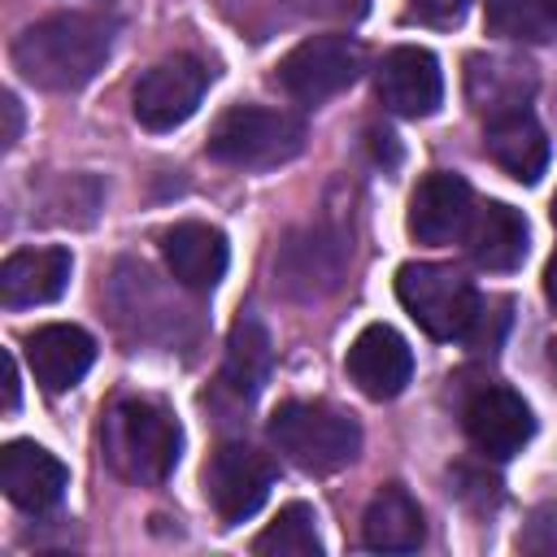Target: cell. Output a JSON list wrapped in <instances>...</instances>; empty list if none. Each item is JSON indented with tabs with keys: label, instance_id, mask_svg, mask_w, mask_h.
Listing matches in <instances>:
<instances>
[{
	"label": "cell",
	"instance_id": "26",
	"mask_svg": "<svg viewBox=\"0 0 557 557\" xmlns=\"http://www.w3.org/2000/svg\"><path fill=\"white\" fill-rule=\"evenodd\" d=\"M0 109H4V135H0V139H4V148H13V144H17V131H22L17 96H4V104H0Z\"/></svg>",
	"mask_w": 557,
	"mask_h": 557
},
{
	"label": "cell",
	"instance_id": "5",
	"mask_svg": "<svg viewBox=\"0 0 557 557\" xmlns=\"http://www.w3.org/2000/svg\"><path fill=\"white\" fill-rule=\"evenodd\" d=\"M396 300L431 339H466L479 313L474 283L435 261H409L396 270Z\"/></svg>",
	"mask_w": 557,
	"mask_h": 557
},
{
	"label": "cell",
	"instance_id": "28",
	"mask_svg": "<svg viewBox=\"0 0 557 557\" xmlns=\"http://www.w3.org/2000/svg\"><path fill=\"white\" fill-rule=\"evenodd\" d=\"M544 296L557 305V252L548 257V265H544Z\"/></svg>",
	"mask_w": 557,
	"mask_h": 557
},
{
	"label": "cell",
	"instance_id": "21",
	"mask_svg": "<svg viewBox=\"0 0 557 557\" xmlns=\"http://www.w3.org/2000/svg\"><path fill=\"white\" fill-rule=\"evenodd\" d=\"M270 366H274V344H270V331L257 322V318H239L231 326V339H226V366H222V383L239 396H257L270 379Z\"/></svg>",
	"mask_w": 557,
	"mask_h": 557
},
{
	"label": "cell",
	"instance_id": "1",
	"mask_svg": "<svg viewBox=\"0 0 557 557\" xmlns=\"http://www.w3.org/2000/svg\"><path fill=\"white\" fill-rule=\"evenodd\" d=\"M113 30L117 22L104 13H52L30 22L13 39L9 57L26 83L44 91H78L104 70L113 52Z\"/></svg>",
	"mask_w": 557,
	"mask_h": 557
},
{
	"label": "cell",
	"instance_id": "13",
	"mask_svg": "<svg viewBox=\"0 0 557 557\" xmlns=\"http://www.w3.org/2000/svg\"><path fill=\"white\" fill-rule=\"evenodd\" d=\"M0 487L17 509L44 513L65 496L70 470L48 448H39L30 440H9L0 448Z\"/></svg>",
	"mask_w": 557,
	"mask_h": 557
},
{
	"label": "cell",
	"instance_id": "8",
	"mask_svg": "<svg viewBox=\"0 0 557 557\" xmlns=\"http://www.w3.org/2000/svg\"><path fill=\"white\" fill-rule=\"evenodd\" d=\"M270 487H274V466L265 453H257L252 444L213 448V457L205 466V496L226 527L252 518L265 505Z\"/></svg>",
	"mask_w": 557,
	"mask_h": 557
},
{
	"label": "cell",
	"instance_id": "3",
	"mask_svg": "<svg viewBox=\"0 0 557 557\" xmlns=\"http://www.w3.org/2000/svg\"><path fill=\"white\" fill-rule=\"evenodd\" d=\"M274 448L305 474H335L361 453V426L352 413L326 400H287L270 413Z\"/></svg>",
	"mask_w": 557,
	"mask_h": 557
},
{
	"label": "cell",
	"instance_id": "15",
	"mask_svg": "<svg viewBox=\"0 0 557 557\" xmlns=\"http://www.w3.org/2000/svg\"><path fill=\"white\" fill-rule=\"evenodd\" d=\"M26 357H30L35 383L44 392H65L91 370L96 339L74 322H48V326H35L26 335Z\"/></svg>",
	"mask_w": 557,
	"mask_h": 557
},
{
	"label": "cell",
	"instance_id": "20",
	"mask_svg": "<svg viewBox=\"0 0 557 557\" xmlns=\"http://www.w3.org/2000/svg\"><path fill=\"white\" fill-rule=\"evenodd\" d=\"M470 257L479 270H492V274L518 270L527 257V218L505 200L483 205L470 222Z\"/></svg>",
	"mask_w": 557,
	"mask_h": 557
},
{
	"label": "cell",
	"instance_id": "31",
	"mask_svg": "<svg viewBox=\"0 0 557 557\" xmlns=\"http://www.w3.org/2000/svg\"><path fill=\"white\" fill-rule=\"evenodd\" d=\"M553 4H557V0H553Z\"/></svg>",
	"mask_w": 557,
	"mask_h": 557
},
{
	"label": "cell",
	"instance_id": "10",
	"mask_svg": "<svg viewBox=\"0 0 557 557\" xmlns=\"http://www.w3.org/2000/svg\"><path fill=\"white\" fill-rule=\"evenodd\" d=\"M470 222H474V191L466 178L435 170L413 187L405 226L418 244H453L470 231Z\"/></svg>",
	"mask_w": 557,
	"mask_h": 557
},
{
	"label": "cell",
	"instance_id": "24",
	"mask_svg": "<svg viewBox=\"0 0 557 557\" xmlns=\"http://www.w3.org/2000/svg\"><path fill=\"white\" fill-rule=\"evenodd\" d=\"M339 270H344V244L339 239H326L322 231L309 235V239H292L287 252H283V283L296 287V283H313V274L335 287L339 283Z\"/></svg>",
	"mask_w": 557,
	"mask_h": 557
},
{
	"label": "cell",
	"instance_id": "29",
	"mask_svg": "<svg viewBox=\"0 0 557 557\" xmlns=\"http://www.w3.org/2000/svg\"><path fill=\"white\" fill-rule=\"evenodd\" d=\"M553 370H557V339H553Z\"/></svg>",
	"mask_w": 557,
	"mask_h": 557
},
{
	"label": "cell",
	"instance_id": "7",
	"mask_svg": "<svg viewBox=\"0 0 557 557\" xmlns=\"http://www.w3.org/2000/svg\"><path fill=\"white\" fill-rule=\"evenodd\" d=\"M209 91V65L196 57H165L135 83V122L144 131H174L183 126Z\"/></svg>",
	"mask_w": 557,
	"mask_h": 557
},
{
	"label": "cell",
	"instance_id": "2",
	"mask_svg": "<svg viewBox=\"0 0 557 557\" xmlns=\"http://www.w3.org/2000/svg\"><path fill=\"white\" fill-rule=\"evenodd\" d=\"M100 444H104L109 466L122 479H131L139 487H157L170 479V470L183 453V431H178V418L161 400L122 396L104 413Z\"/></svg>",
	"mask_w": 557,
	"mask_h": 557
},
{
	"label": "cell",
	"instance_id": "11",
	"mask_svg": "<svg viewBox=\"0 0 557 557\" xmlns=\"http://www.w3.org/2000/svg\"><path fill=\"white\" fill-rule=\"evenodd\" d=\"M461 426H466L470 444L496 461L522 453V444L535 435V418H531L527 400L509 387H479L461 409Z\"/></svg>",
	"mask_w": 557,
	"mask_h": 557
},
{
	"label": "cell",
	"instance_id": "12",
	"mask_svg": "<svg viewBox=\"0 0 557 557\" xmlns=\"http://www.w3.org/2000/svg\"><path fill=\"white\" fill-rule=\"evenodd\" d=\"M374 91H379L383 109H392L400 117H431L444 100L440 61L426 48H392L379 61Z\"/></svg>",
	"mask_w": 557,
	"mask_h": 557
},
{
	"label": "cell",
	"instance_id": "19",
	"mask_svg": "<svg viewBox=\"0 0 557 557\" xmlns=\"http://www.w3.org/2000/svg\"><path fill=\"white\" fill-rule=\"evenodd\" d=\"M426 540L418 500L400 483H383L361 513V544L370 553H413Z\"/></svg>",
	"mask_w": 557,
	"mask_h": 557
},
{
	"label": "cell",
	"instance_id": "27",
	"mask_svg": "<svg viewBox=\"0 0 557 557\" xmlns=\"http://www.w3.org/2000/svg\"><path fill=\"white\" fill-rule=\"evenodd\" d=\"M4 409L9 413L17 409V361H13V352H4Z\"/></svg>",
	"mask_w": 557,
	"mask_h": 557
},
{
	"label": "cell",
	"instance_id": "9",
	"mask_svg": "<svg viewBox=\"0 0 557 557\" xmlns=\"http://www.w3.org/2000/svg\"><path fill=\"white\" fill-rule=\"evenodd\" d=\"M344 370L357 383V392H366L370 400H392L413 379V352L400 339V331H392L387 322H370L348 344Z\"/></svg>",
	"mask_w": 557,
	"mask_h": 557
},
{
	"label": "cell",
	"instance_id": "4",
	"mask_svg": "<svg viewBox=\"0 0 557 557\" xmlns=\"http://www.w3.org/2000/svg\"><path fill=\"white\" fill-rule=\"evenodd\" d=\"M209 157L235 170H274L305 148V122L283 109L235 104L209 131Z\"/></svg>",
	"mask_w": 557,
	"mask_h": 557
},
{
	"label": "cell",
	"instance_id": "22",
	"mask_svg": "<svg viewBox=\"0 0 557 557\" xmlns=\"http://www.w3.org/2000/svg\"><path fill=\"white\" fill-rule=\"evenodd\" d=\"M313 522H318L313 509L305 500H292L252 540V553H261V557H318L322 553V540H318V527Z\"/></svg>",
	"mask_w": 557,
	"mask_h": 557
},
{
	"label": "cell",
	"instance_id": "18",
	"mask_svg": "<svg viewBox=\"0 0 557 557\" xmlns=\"http://www.w3.org/2000/svg\"><path fill=\"white\" fill-rule=\"evenodd\" d=\"M483 148L518 183H540V174L548 170V135L531 109H509V113L487 117Z\"/></svg>",
	"mask_w": 557,
	"mask_h": 557
},
{
	"label": "cell",
	"instance_id": "14",
	"mask_svg": "<svg viewBox=\"0 0 557 557\" xmlns=\"http://www.w3.org/2000/svg\"><path fill=\"white\" fill-rule=\"evenodd\" d=\"M161 257L170 265V274L187 287V292H213L226 274V261H231V248H226V235L218 226H205V222H174L165 235H161Z\"/></svg>",
	"mask_w": 557,
	"mask_h": 557
},
{
	"label": "cell",
	"instance_id": "16",
	"mask_svg": "<svg viewBox=\"0 0 557 557\" xmlns=\"http://www.w3.org/2000/svg\"><path fill=\"white\" fill-rule=\"evenodd\" d=\"M535 96V70L522 57L509 52H474L466 57V100L483 113H509V109H527V100Z\"/></svg>",
	"mask_w": 557,
	"mask_h": 557
},
{
	"label": "cell",
	"instance_id": "30",
	"mask_svg": "<svg viewBox=\"0 0 557 557\" xmlns=\"http://www.w3.org/2000/svg\"><path fill=\"white\" fill-rule=\"evenodd\" d=\"M553 222H557V200H553Z\"/></svg>",
	"mask_w": 557,
	"mask_h": 557
},
{
	"label": "cell",
	"instance_id": "17",
	"mask_svg": "<svg viewBox=\"0 0 557 557\" xmlns=\"http://www.w3.org/2000/svg\"><path fill=\"white\" fill-rule=\"evenodd\" d=\"M70 252L65 248H17L0 265V305L4 309H30L48 305L70 283Z\"/></svg>",
	"mask_w": 557,
	"mask_h": 557
},
{
	"label": "cell",
	"instance_id": "6",
	"mask_svg": "<svg viewBox=\"0 0 557 557\" xmlns=\"http://www.w3.org/2000/svg\"><path fill=\"white\" fill-rule=\"evenodd\" d=\"M366 65V52L348 35H309L300 39L274 70L278 87L300 104H322L357 83Z\"/></svg>",
	"mask_w": 557,
	"mask_h": 557
},
{
	"label": "cell",
	"instance_id": "25",
	"mask_svg": "<svg viewBox=\"0 0 557 557\" xmlns=\"http://www.w3.org/2000/svg\"><path fill=\"white\" fill-rule=\"evenodd\" d=\"M409 22H422V26H457L466 13H470V0H409Z\"/></svg>",
	"mask_w": 557,
	"mask_h": 557
},
{
	"label": "cell",
	"instance_id": "23",
	"mask_svg": "<svg viewBox=\"0 0 557 557\" xmlns=\"http://www.w3.org/2000/svg\"><path fill=\"white\" fill-rule=\"evenodd\" d=\"M487 30L518 44L557 39V4L553 0H487Z\"/></svg>",
	"mask_w": 557,
	"mask_h": 557
}]
</instances>
